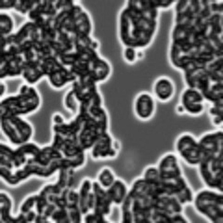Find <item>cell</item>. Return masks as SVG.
Returning <instances> with one entry per match:
<instances>
[{
    "label": "cell",
    "mask_w": 223,
    "mask_h": 223,
    "mask_svg": "<svg viewBox=\"0 0 223 223\" xmlns=\"http://www.w3.org/2000/svg\"><path fill=\"white\" fill-rule=\"evenodd\" d=\"M28 89H29V88H28L26 85L23 86L22 89H21V94H26L28 92Z\"/></svg>",
    "instance_id": "cell-18"
},
{
    "label": "cell",
    "mask_w": 223,
    "mask_h": 223,
    "mask_svg": "<svg viewBox=\"0 0 223 223\" xmlns=\"http://www.w3.org/2000/svg\"><path fill=\"white\" fill-rule=\"evenodd\" d=\"M65 105L68 109L72 110L74 113L77 111V100L74 96V92L72 89L71 91L68 92L65 98Z\"/></svg>",
    "instance_id": "cell-9"
},
{
    "label": "cell",
    "mask_w": 223,
    "mask_h": 223,
    "mask_svg": "<svg viewBox=\"0 0 223 223\" xmlns=\"http://www.w3.org/2000/svg\"><path fill=\"white\" fill-rule=\"evenodd\" d=\"M0 27H1V34L2 35H8L11 32L13 28V22L11 18L7 14L2 13L0 15Z\"/></svg>",
    "instance_id": "cell-7"
},
{
    "label": "cell",
    "mask_w": 223,
    "mask_h": 223,
    "mask_svg": "<svg viewBox=\"0 0 223 223\" xmlns=\"http://www.w3.org/2000/svg\"><path fill=\"white\" fill-rule=\"evenodd\" d=\"M183 106H179V107H178V111H179L180 113H182L183 112Z\"/></svg>",
    "instance_id": "cell-21"
},
{
    "label": "cell",
    "mask_w": 223,
    "mask_h": 223,
    "mask_svg": "<svg viewBox=\"0 0 223 223\" xmlns=\"http://www.w3.org/2000/svg\"><path fill=\"white\" fill-rule=\"evenodd\" d=\"M35 201H36L35 195L28 197V198L24 201V203L22 205L21 213H23V214H26V213H27L28 211H30V210L33 208V206L35 205Z\"/></svg>",
    "instance_id": "cell-10"
},
{
    "label": "cell",
    "mask_w": 223,
    "mask_h": 223,
    "mask_svg": "<svg viewBox=\"0 0 223 223\" xmlns=\"http://www.w3.org/2000/svg\"><path fill=\"white\" fill-rule=\"evenodd\" d=\"M54 121H55L56 125H62V124H64V123H63L62 117L61 115H59V114H56V115L54 116Z\"/></svg>",
    "instance_id": "cell-16"
},
{
    "label": "cell",
    "mask_w": 223,
    "mask_h": 223,
    "mask_svg": "<svg viewBox=\"0 0 223 223\" xmlns=\"http://www.w3.org/2000/svg\"><path fill=\"white\" fill-rule=\"evenodd\" d=\"M108 197L115 203H122L125 195H127V188L121 180H114L112 185L106 190Z\"/></svg>",
    "instance_id": "cell-3"
},
{
    "label": "cell",
    "mask_w": 223,
    "mask_h": 223,
    "mask_svg": "<svg viewBox=\"0 0 223 223\" xmlns=\"http://www.w3.org/2000/svg\"><path fill=\"white\" fill-rule=\"evenodd\" d=\"M114 180V177L109 169H103L99 175V182L103 188H109Z\"/></svg>",
    "instance_id": "cell-8"
},
{
    "label": "cell",
    "mask_w": 223,
    "mask_h": 223,
    "mask_svg": "<svg viewBox=\"0 0 223 223\" xmlns=\"http://www.w3.org/2000/svg\"><path fill=\"white\" fill-rule=\"evenodd\" d=\"M114 147H115V149H117V148H118V144H117V142H114Z\"/></svg>",
    "instance_id": "cell-22"
},
{
    "label": "cell",
    "mask_w": 223,
    "mask_h": 223,
    "mask_svg": "<svg viewBox=\"0 0 223 223\" xmlns=\"http://www.w3.org/2000/svg\"><path fill=\"white\" fill-rule=\"evenodd\" d=\"M36 213L34 211V210H30V211H28L26 214H25V216H26V219H27V222L28 221H35V217H36Z\"/></svg>",
    "instance_id": "cell-15"
},
{
    "label": "cell",
    "mask_w": 223,
    "mask_h": 223,
    "mask_svg": "<svg viewBox=\"0 0 223 223\" xmlns=\"http://www.w3.org/2000/svg\"><path fill=\"white\" fill-rule=\"evenodd\" d=\"M210 113L215 115V116H219V117H223V110L222 109H219V108H217V107H212L210 109Z\"/></svg>",
    "instance_id": "cell-14"
},
{
    "label": "cell",
    "mask_w": 223,
    "mask_h": 223,
    "mask_svg": "<svg viewBox=\"0 0 223 223\" xmlns=\"http://www.w3.org/2000/svg\"><path fill=\"white\" fill-rule=\"evenodd\" d=\"M195 206L199 212L207 216L213 222H222L223 197L221 194L203 191L196 196Z\"/></svg>",
    "instance_id": "cell-1"
},
{
    "label": "cell",
    "mask_w": 223,
    "mask_h": 223,
    "mask_svg": "<svg viewBox=\"0 0 223 223\" xmlns=\"http://www.w3.org/2000/svg\"><path fill=\"white\" fill-rule=\"evenodd\" d=\"M153 111V101L151 96L147 94L140 95L136 101V112L140 117L146 119L150 117Z\"/></svg>",
    "instance_id": "cell-2"
},
{
    "label": "cell",
    "mask_w": 223,
    "mask_h": 223,
    "mask_svg": "<svg viewBox=\"0 0 223 223\" xmlns=\"http://www.w3.org/2000/svg\"><path fill=\"white\" fill-rule=\"evenodd\" d=\"M91 189V183L89 179H86L83 182V185L80 189L79 192V207L82 214H86L89 210L88 206H86V200L89 197V193Z\"/></svg>",
    "instance_id": "cell-6"
},
{
    "label": "cell",
    "mask_w": 223,
    "mask_h": 223,
    "mask_svg": "<svg viewBox=\"0 0 223 223\" xmlns=\"http://www.w3.org/2000/svg\"><path fill=\"white\" fill-rule=\"evenodd\" d=\"M94 203H95V195H94V192H90V191H89L88 200H86V206H88L89 209H93V207H94Z\"/></svg>",
    "instance_id": "cell-12"
},
{
    "label": "cell",
    "mask_w": 223,
    "mask_h": 223,
    "mask_svg": "<svg viewBox=\"0 0 223 223\" xmlns=\"http://www.w3.org/2000/svg\"><path fill=\"white\" fill-rule=\"evenodd\" d=\"M91 47L93 48V50H96V48L98 47V44H97L96 42H92V44H91Z\"/></svg>",
    "instance_id": "cell-19"
},
{
    "label": "cell",
    "mask_w": 223,
    "mask_h": 223,
    "mask_svg": "<svg viewBox=\"0 0 223 223\" xmlns=\"http://www.w3.org/2000/svg\"><path fill=\"white\" fill-rule=\"evenodd\" d=\"M125 59H127L128 62H132L135 61V58H136V52L134 50L133 47H128L127 48H125Z\"/></svg>",
    "instance_id": "cell-11"
},
{
    "label": "cell",
    "mask_w": 223,
    "mask_h": 223,
    "mask_svg": "<svg viewBox=\"0 0 223 223\" xmlns=\"http://www.w3.org/2000/svg\"><path fill=\"white\" fill-rule=\"evenodd\" d=\"M142 56V53H139V57H141Z\"/></svg>",
    "instance_id": "cell-23"
},
{
    "label": "cell",
    "mask_w": 223,
    "mask_h": 223,
    "mask_svg": "<svg viewBox=\"0 0 223 223\" xmlns=\"http://www.w3.org/2000/svg\"><path fill=\"white\" fill-rule=\"evenodd\" d=\"M0 213H1V220L3 222H12V223H19L18 218H12L9 214V211H11V199L8 198V196L5 193H1L0 194Z\"/></svg>",
    "instance_id": "cell-4"
},
{
    "label": "cell",
    "mask_w": 223,
    "mask_h": 223,
    "mask_svg": "<svg viewBox=\"0 0 223 223\" xmlns=\"http://www.w3.org/2000/svg\"><path fill=\"white\" fill-rule=\"evenodd\" d=\"M155 94L160 100H168L173 93V86L169 80L162 78L155 84Z\"/></svg>",
    "instance_id": "cell-5"
},
{
    "label": "cell",
    "mask_w": 223,
    "mask_h": 223,
    "mask_svg": "<svg viewBox=\"0 0 223 223\" xmlns=\"http://www.w3.org/2000/svg\"><path fill=\"white\" fill-rule=\"evenodd\" d=\"M222 120H223V117H219V116H215V119H214V123L216 125H219L222 123Z\"/></svg>",
    "instance_id": "cell-17"
},
{
    "label": "cell",
    "mask_w": 223,
    "mask_h": 223,
    "mask_svg": "<svg viewBox=\"0 0 223 223\" xmlns=\"http://www.w3.org/2000/svg\"><path fill=\"white\" fill-rule=\"evenodd\" d=\"M4 91H5V86H4L3 84H1V95L4 94Z\"/></svg>",
    "instance_id": "cell-20"
},
{
    "label": "cell",
    "mask_w": 223,
    "mask_h": 223,
    "mask_svg": "<svg viewBox=\"0 0 223 223\" xmlns=\"http://www.w3.org/2000/svg\"><path fill=\"white\" fill-rule=\"evenodd\" d=\"M17 4V1H13V0H8V1H2L1 3V8H14L15 5Z\"/></svg>",
    "instance_id": "cell-13"
}]
</instances>
